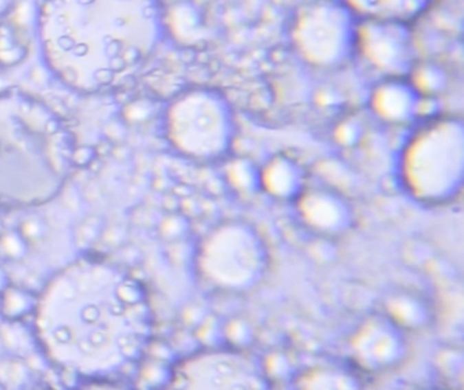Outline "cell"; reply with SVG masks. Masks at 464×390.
<instances>
[{
	"instance_id": "obj_1",
	"label": "cell",
	"mask_w": 464,
	"mask_h": 390,
	"mask_svg": "<svg viewBox=\"0 0 464 390\" xmlns=\"http://www.w3.org/2000/svg\"><path fill=\"white\" fill-rule=\"evenodd\" d=\"M143 284L118 264L80 259L59 271L34 308L41 349L56 367L87 380L127 376L153 336Z\"/></svg>"
},
{
	"instance_id": "obj_4",
	"label": "cell",
	"mask_w": 464,
	"mask_h": 390,
	"mask_svg": "<svg viewBox=\"0 0 464 390\" xmlns=\"http://www.w3.org/2000/svg\"><path fill=\"white\" fill-rule=\"evenodd\" d=\"M358 26L343 1L319 0L304 7L293 25L297 52L318 65H338L357 48Z\"/></svg>"
},
{
	"instance_id": "obj_5",
	"label": "cell",
	"mask_w": 464,
	"mask_h": 390,
	"mask_svg": "<svg viewBox=\"0 0 464 390\" xmlns=\"http://www.w3.org/2000/svg\"><path fill=\"white\" fill-rule=\"evenodd\" d=\"M358 45L373 65L384 69L406 67L412 55L411 38L401 22L365 19V23L358 26Z\"/></svg>"
},
{
	"instance_id": "obj_6",
	"label": "cell",
	"mask_w": 464,
	"mask_h": 390,
	"mask_svg": "<svg viewBox=\"0 0 464 390\" xmlns=\"http://www.w3.org/2000/svg\"><path fill=\"white\" fill-rule=\"evenodd\" d=\"M354 15L365 19L406 23L418 16L432 0H342Z\"/></svg>"
},
{
	"instance_id": "obj_3",
	"label": "cell",
	"mask_w": 464,
	"mask_h": 390,
	"mask_svg": "<svg viewBox=\"0 0 464 390\" xmlns=\"http://www.w3.org/2000/svg\"><path fill=\"white\" fill-rule=\"evenodd\" d=\"M75 165V135L55 109L25 93H0V207L54 200Z\"/></svg>"
},
{
	"instance_id": "obj_2",
	"label": "cell",
	"mask_w": 464,
	"mask_h": 390,
	"mask_svg": "<svg viewBox=\"0 0 464 390\" xmlns=\"http://www.w3.org/2000/svg\"><path fill=\"white\" fill-rule=\"evenodd\" d=\"M158 0H44L37 34L48 68L82 94L126 84L158 47Z\"/></svg>"
}]
</instances>
